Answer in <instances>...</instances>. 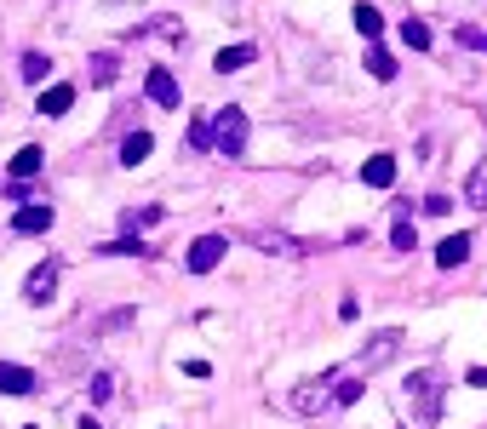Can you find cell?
<instances>
[{
    "label": "cell",
    "mask_w": 487,
    "mask_h": 429,
    "mask_svg": "<svg viewBox=\"0 0 487 429\" xmlns=\"http://www.w3.org/2000/svg\"><path fill=\"white\" fill-rule=\"evenodd\" d=\"M150 149H155L150 132H132V138L120 143V166H143V161H150Z\"/></svg>",
    "instance_id": "cell-14"
},
{
    "label": "cell",
    "mask_w": 487,
    "mask_h": 429,
    "mask_svg": "<svg viewBox=\"0 0 487 429\" xmlns=\"http://www.w3.org/2000/svg\"><path fill=\"white\" fill-rule=\"evenodd\" d=\"M18 69H23V80L41 86L46 75H52V57H46V52H23V64H18Z\"/></svg>",
    "instance_id": "cell-18"
},
{
    "label": "cell",
    "mask_w": 487,
    "mask_h": 429,
    "mask_svg": "<svg viewBox=\"0 0 487 429\" xmlns=\"http://www.w3.org/2000/svg\"><path fill=\"white\" fill-rule=\"evenodd\" d=\"M367 69H373V80H396V57H390L384 46H373V52H367Z\"/></svg>",
    "instance_id": "cell-22"
},
{
    "label": "cell",
    "mask_w": 487,
    "mask_h": 429,
    "mask_svg": "<svg viewBox=\"0 0 487 429\" xmlns=\"http://www.w3.org/2000/svg\"><path fill=\"white\" fill-rule=\"evenodd\" d=\"M0 395H35V372H29V366L0 361Z\"/></svg>",
    "instance_id": "cell-8"
},
{
    "label": "cell",
    "mask_w": 487,
    "mask_h": 429,
    "mask_svg": "<svg viewBox=\"0 0 487 429\" xmlns=\"http://www.w3.org/2000/svg\"><path fill=\"white\" fill-rule=\"evenodd\" d=\"M69 103H75V86L58 80V86H46V92H41V103H35V109H41V115H69Z\"/></svg>",
    "instance_id": "cell-11"
},
{
    "label": "cell",
    "mask_w": 487,
    "mask_h": 429,
    "mask_svg": "<svg viewBox=\"0 0 487 429\" xmlns=\"http://www.w3.org/2000/svg\"><path fill=\"white\" fill-rule=\"evenodd\" d=\"M213 155H224V161H241L247 155V109H218L213 115Z\"/></svg>",
    "instance_id": "cell-1"
},
{
    "label": "cell",
    "mask_w": 487,
    "mask_h": 429,
    "mask_svg": "<svg viewBox=\"0 0 487 429\" xmlns=\"http://www.w3.org/2000/svg\"><path fill=\"white\" fill-rule=\"evenodd\" d=\"M390 241H396V252H413V247H419V235H413V218H407V212L390 224Z\"/></svg>",
    "instance_id": "cell-21"
},
{
    "label": "cell",
    "mask_w": 487,
    "mask_h": 429,
    "mask_svg": "<svg viewBox=\"0 0 487 429\" xmlns=\"http://www.w3.org/2000/svg\"><path fill=\"white\" fill-rule=\"evenodd\" d=\"M396 355H401V333H396V326H384V333H373V343H361L356 372H379V366H390Z\"/></svg>",
    "instance_id": "cell-4"
},
{
    "label": "cell",
    "mask_w": 487,
    "mask_h": 429,
    "mask_svg": "<svg viewBox=\"0 0 487 429\" xmlns=\"http://www.w3.org/2000/svg\"><path fill=\"white\" fill-rule=\"evenodd\" d=\"M465 257H470V235H447L442 247H436V264H442V269H459Z\"/></svg>",
    "instance_id": "cell-12"
},
{
    "label": "cell",
    "mask_w": 487,
    "mask_h": 429,
    "mask_svg": "<svg viewBox=\"0 0 487 429\" xmlns=\"http://www.w3.org/2000/svg\"><path fill=\"white\" fill-rule=\"evenodd\" d=\"M115 75H120V57H115V52H97V57H92V86H109Z\"/></svg>",
    "instance_id": "cell-20"
},
{
    "label": "cell",
    "mask_w": 487,
    "mask_h": 429,
    "mask_svg": "<svg viewBox=\"0 0 487 429\" xmlns=\"http://www.w3.org/2000/svg\"><path fill=\"white\" fill-rule=\"evenodd\" d=\"M189 143L201 155H213V120H189Z\"/></svg>",
    "instance_id": "cell-24"
},
{
    "label": "cell",
    "mask_w": 487,
    "mask_h": 429,
    "mask_svg": "<svg viewBox=\"0 0 487 429\" xmlns=\"http://www.w3.org/2000/svg\"><path fill=\"white\" fill-rule=\"evenodd\" d=\"M224 252H229V241H224V235H201V241H195V247L184 252V269H189V275H213V269L224 264Z\"/></svg>",
    "instance_id": "cell-5"
},
{
    "label": "cell",
    "mask_w": 487,
    "mask_h": 429,
    "mask_svg": "<svg viewBox=\"0 0 487 429\" xmlns=\"http://www.w3.org/2000/svg\"><path fill=\"white\" fill-rule=\"evenodd\" d=\"M81 429H104V424H92V418H81Z\"/></svg>",
    "instance_id": "cell-31"
},
{
    "label": "cell",
    "mask_w": 487,
    "mask_h": 429,
    "mask_svg": "<svg viewBox=\"0 0 487 429\" xmlns=\"http://www.w3.org/2000/svg\"><path fill=\"white\" fill-rule=\"evenodd\" d=\"M155 218H161V206H143V212H127L120 224H127V229H143V224H155Z\"/></svg>",
    "instance_id": "cell-27"
},
{
    "label": "cell",
    "mask_w": 487,
    "mask_h": 429,
    "mask_svg": "<svg viewBox=\"0 0 487 429\" xmlns=\"http://www.w3.org/2000/svg\"><path fill=\"white\" fill-rule=\"evenodd\" d=\"M104 6H120V0H104Z\"/></svg>",
    "instance_id": "cell-32"
},
{
    "label": "cell",
    "mask_w": 487,
    "mask_h": 429,
    "mask_svg": "<svg viewBox=\"0 0 487 429\" xmlns=\"http://www.w3.org/2000/svg\"><path fill=\"white\" fill-rule=\"evenodd\" d=\"M424 212H430V218H447V212H453V201H447V195H424Z\"/></svg>",
    "instance_id": "cell-29"
},
{
    "label": "cell",
    "mask_w": 487,
    "mask_h": 429,
    "mask_svg": "<svg viewBox=\"0 0 487 429\" xmlns=\"http://www.w3.org/2000/svg\"><path fill=\"white\" fill-rule=\"evenodd\" d=\"M252 57H259V52H252V46H224V52L213 57V69H218V75H236V69H247Z\"/></svg>",
    "instance_id": "cell-15"
},
{
    "label": "cell",
    "mask_w": 487,
    "mask_h": 429,
    "mask_svg": "<svg viewBox=\"0 0 487 429\" xmlns=\"http://www.w3.org/2000/svg\"><path fill=\"white\" fill-rule=\"evenodd\" d=\"M52 287H58V269L41 264V269H29V280H23V298H29V303H46V298H52Z\"/></svg>",
    "instance_id": "cell-9"
},
{
    "label": "cell",
    "mask_w": 487,
    "mask_h": 429,
    "mask_svg": "<svg viewBox=\"0 0 487 429\" xmlns=\"http://www.w3.org/2000/svg\"><path fill=\"white\" fill-rule=\"evenodd\" d=\"M52 224H58V212H52V206H23V212L12 218V229H18V235H46Z\"/></svg>",
    "instance_id": "cell-7"
},
{
    "label": "cell",
    "mask_w": 487,
    "mask_h": 429,
    "mask_svg": "<svg viewBox=\"0 0 487 429\" xmlns=\"http://www.w3.org/2000/svg\"><path fill=\"white\" fill-rule=\"evenodd\" d=\"M252 247H259V252H282V257H292V252H298V241H287V235H270V229H259V235H252Z\"/></svg>",
    "instance_id": "cell-19"
},
{
    "label": "cell",
    "mask_w": 487,
    "mask_h": 429,
    "mask_svg": "<svg viewBox=\"0 0 487 429\" xmlns=\"http://www.w3.org/2000/svg\"><path fill=\"white\" fill-rule=\"evenodd\" d=\"M87 395H92V407H97V401H109V395H115V378H109V372H92Z\"/></svg>",
    "instance_id": "cell-25"
},
{
    "label": "cell",
    "mask_w": 487,
    "mask_h": 429,
    "mask_svg": "<svg viewBox=\"0 0 487 429\" xmlns=\"http://www.w3.org/2000/svg\"><path fill=\"white\" fill-rule=\"evenodd\" d=\"M338 366L333 372H321V378H304V384H292V395H287V407L298 412V418H321L327 407H333V384H338Z\"/></svg>",
    "instance_id": "cell-2"
},
{
    "label": "cell",
    "mask_w": 487,
    "mask_h": 429,
    "mask_svg": "<svg viewBox=\"0 0 487 429\" xmlns=\"http://www.w3.org/2000/svg\"><path fill=\"white\" fill-rule=\"evenodd\" d=\"M104 252H120V257H143L150 247H143V241H132V235H120V241H109Z\"/></svg>",
    "instance_id": "cell-26"
},
{
    "label": "cell",
    "mask_w": 487,
    "mask_h": 429,
    "mask_svg": "<svg viewBox=\"0 0 487 429\" xmlns=\"http://www.w3.org/2000/svg\"><path fill=\"white\" fill-rule=\"evenodd\" d=\"M465 384H470V389H487V366H476V372H470Z\"/></svg>",
    "instance_id": "cell-30"
},
{
    "label": "cell",
    "mask_w": 487,
    "mask_h": 429,
    "mask_svg": "<svg viewBox=\"0 0 487 429\" xmlns=\"http://www.w3.org/2000/svg\"><path fill=\"white\" fill-rule=\"evenodd\" d=\"M350 18H356L361 41H379V34H384V18H379V6H367V0H356V11H350Z\"/></svg>",
    "instance_id": "cell-13"
},
{
    "label": "cell",
    "mask_w": 487,
    "mask_h": 429,
    "mask_svg": "<svg viewBox=\"0 0 487 429\" xmlns=\"http://www.w3.org/2000/svg\"><path fill=\"white\" fill-rule=\"evenodd\" d=\"M41 161H46V155L35 149V143H29V149H18V155H12V178H18V183H29L35 172H41Z\"/></svg>",
    "instance_id": "cell-17"
},
{
    "label": "cell",
    "mask_w": 487,
    "mask_h": 429,
    "mask_svg": "<svg viewBox=\"0 0 487 429\" xmlns=\"http://www.w3.org/2000/svg\"><path fill=\"white\" fill-rule=\"evenodd\" d=\"M482 52H487V34H482Z\"/></svg>",
    "instance_id": "cell-33"
},
{
    "label": "cell",
    "mask_w": 487,
    "mask_h": 429,
    "mask_svg": "<svg viewBox=\"0 0 487 429\" xmlns=\"http://www.w3.org/2000/svg\"><path fill=\"white\" fill-rule=\"evenodd\" d=\"M29 429H35V424H29Z\"/></svg>",
    "instance_id": "cell-34"
},
{
    "label": "cell",
    "mask_w": 487,
    "mask_h": 429,
    "mask_svg": "<svg viewBox=\"0 0 487 429\" xmlns=\"http://www.w3.org/2000/svg\"><path fill=\"white\" fill-rule=\"evenodd\" d=\"M407 407L419 424H436V412H442V384H436V372H413L407 378Z\"/></svg>",
    "instance_id": "cell-3"
},
{
    "label": "cell",
    "mask_w": 487,
    "mask_h": 429,
    "mask_svg": "<svg viewBox=\"0 0 487 429\" xmlns=\"http://www.w3.org/2000/svg\"><path fill=\"white\" fill-rule=\"evenodd\" d=\"M356 395H361V384H350V378H338V389H333V407H350Z\"/></svg>",
    "instance_id": "cell-28"
},
{
    "label": "cell",
    "mask_w": 487,
    "mask_h": 429,
    "mask_svg": "<svg viewBox=\"0 0 487 429\" xmlns=\"http://www.w3.org/2000/svg\"><path fill=\"white\" fill-rule=\"evenodd\" d=\"M361 183H373V189H390V183H396V155H373V161L361 166Z\"/></svg>",
    "instance_id": "cell-10"
},
{
    "label": "cell",
    "mask_w": 487,
    "mask_h": 429,
    "mask_svg": "<svg viewBox=\"0 0 487 429\" xmlns=\"http://www.w3.org/2000/svg\"><path fill=\"white\" fill-rule=\"evenodd\" d=\"M465 201L476 206V212H487V161L470 166V178H465Z\"/></svg>",
    "instance_id": "cell-16"
},
{
    "label": "cell",
    "mask_w": 487,
    "mask_h": 429,
    "mask_svg": "<svg viewBox=\"0 0 487 429\" xmlns=\"http://www.w3.org/2000/svg\"><path fill=\"white\" fill-rule=\"evenodd\" d=\"M143 92H150V103L178 109V80H173V69H166V64H155L150 75H143Z\"/></svg>",
    "instance_id": "cell-6"
},
{
    "label": "cell",
    "mask_w": 487,
    "mask_h": 429,
    "mask_svg": "<svg viewBox=\"0 0 487 429\" xmlns=\"http://www.w3.org/2000/svg\"><path fill=\"white\" fill-rule=\"evenodd\" d=\"M401 41H407L413 52H424V46H430V29H424L419 18H407V23H401Z\"/></svg>",
    "instance_id": "cell-23"
}]
</instances>
